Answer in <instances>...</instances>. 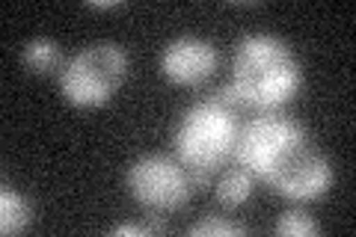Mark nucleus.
I'll use <instances>...</instances> for the list:
<instances>
[{
    "instance_id": "nucleus-12",
    "label": "nucleus",
    "mask_w": 356,
    "mask_h": 237,
    "mask_svg": "<svg viewBox=\"0 0 356 237\" xmlns=\"http://www.w3.org/2000/svg\"><path fill=\"white\" fill-rule=\"evenodd\" d=\"M187 234L191 237H214V234H220V237H241V234H247V225L229 220V217H220V213H208V217L196 220L191 229H187Z\"/></svg>"
},
{
    "instance_id": "nucleus-10",
    "label": "nucleus",
    "mask_w": 356,
    "mask_h": 237,
    "mask_svg": "<svg viewBox=\"0 0 356 237\" xmlns=\"http://www.w3.org/2000/svg\"><path fill=\"white\" fill-rule=\"evenodd\" d=\"M33 222V205L13 190L9 184L0 187V231L3 234H21Z\"/></svg>"
},
{
    "instance_id": "nucleus-9",
    "label": "nucleus",
    "mask_w": 356,
    "mask_h": 237,
    "mask_svg": "<svg viewBox=\"0 0 356 237\" xmlns=\"http://www.w3.org/2000/svg\"><path fill=\"white\" fill-rule=\"evenodd\" d=\"M21 65L36 77L63 72V65H65L63 63V48L48 36H36V39H30L24 44V51H21Z\"/></svg>"
},
{
    "instance_id": "nucleus-2",
    "label": "nucleus",
    "mask_w": 356,
    "mask_h": 237,
    "mask_svg": "<svg viewBox=\"0 0 356 237\" xmlns=\"http://www.w3.org/2000/svg\"><path fill=\"white\" fill-rule=\"evenodd\" d=\"M241 125V107L226 86L181 113L172 133V152L187 169L196 190L208 187L226 161H232Z\"/></svg>"
},
{
    "instance_id": "nucleus-13",
    "label": "nucleus",
    "mask_w": 356,
    "mask_h": 237,
    "mask_svg": "<svg viewBox=\"0 0 356 237\" xmlns=\"http://www.w3.org/2000/svg\"><path fill=\"white\" fill-rule=\"evenodd\" d=\"M89 9H122L119 0H107V3H102V0H92V3H86Z\"/></svg>"
},
{
    "instance_id": "nucleus-1",
    "label": "nucleus",
    "mask_w": 356,
    "mask_h": 237,
    "mask_svg": "<svg viewBox=\"0 0 356 237\" xmlns=\"http://www.w3.org/2000/svg\"><path fill=\"white\" fill-rule=\"evenodd\" d=\"M303 86V65L294 48L273 33H250L232 60L229 95L241 110H280Z\"/></svg>"
},
{
    "instance_id": "nucleus-5",
    "label": "nucleus",
    "mask_w": 356,
    "mask_h": 237,
    "mask_svg": "<svg viewBox=\"0 0 356 237\" xmlns=\"http://www.w3.org/2000/svg\"><path fill=\"white\" fill-rule=\"evenodd\" d=\"M306 137H309V131L300 125L294 116H288L282 110L255 113V116L243 122L241 131H238V142H235L232 161L247 169L255 181L264 184L273 163H276V157H280L288 145H294Z\"/></svg>"
},
{
    "instance_id": "nucleus-3",
    "label": "nucleus",
    "mask_w": 356,
    "mask_h": 237,
    "mask_svg": "<svg viewBox=\"0 0 356 237\" xmlns=\"http://www.w3.org/2000/svg\"><path fill=\"white\" fill-rule=\"evenodd\" d=\"M128 77V54L116 42H92L69 56L60 72V92L72 107L95 110L113 98Z\"/></svg>"
},
{
    "instance_id": "nucleus-4",
    "label": "nucleus",
    "mask_w": 356,
    "mask_h": 237,
    "mask_svg": "<svg viewBox=\"0 0 356 237\" xmlns=\"http://www.w3.org/2000/svg\"><path fill=\"white\" fill-rule=\"evenodd\" d=\"M125 187L131 199L143 211L161 213V217L184 208L191 202V196L196 193V187L191 181V175H187V169L181 166V161L170 154L137 157L125 172Z\"/></svg>"
},
{
    "instance_id": "nucleus-8",
    "label": "nucleus",
    "mask_w": 356,
    "mask_h": 237,
    "mask_svg": "<svg viewBox=\"0 0 356 237\" xmlns=\"http://www.w3.org/2000/svg\"><path fill=\"white\" fill-rule=\"evenodd\" d=\"M255 178L243 166H222L220 175L214 178V196L226 208H243L255 193Z\"/></svg>"
},
{
    "instance_id": "nucleus-7",
    "label": "nucleus",
    "mask_w": 356,
    "mask_h": 237,
    "mask_svg": "<svg viewBox=\"0 0 356 237\" xmlns=\"http://www.w3.org/2000/svg\"><path fill=\"white\" fill-rule=\"evenodd\" d=\"M217 48L202 36H178L161 54V72L175 86H202L217 72Z\"/></svg>"
},
{
    "instance_id": "nucleus-6",
    "label": "nucleus",
    "mask_w": 356,
    "mask_h": 237,
    "mask_svg": "<svg viewBox=\"0 0 356 237\" xmlns=\"http://www.w3.org/2000/svg\"><path fill=\"white\" fill-rule=\"evenodd\" d=\"M267 187H273L282 199L291 202H315L332 187V166L330 157L312 145V140H300L276 157L267 175Z\"/></svg>"
},
{
    "instance_id": "nucleus-11",
    "label": "nucleus",
    "mask_w": 356,
    "mask_h": 237,
    "mask_svg": "<svg viewBox=\"0 0 356 237\" xmlns=\"http://www.w3.org/2000/svg\"><path fill=\"white\" fill-rule=\"evenodd\" d=\"M273 231L280 234V237H315L321 231V225L315 222V217H312L309 211L291 208V211H285L282 217L276 220Z\"/></svg>"
}]
</instances>
